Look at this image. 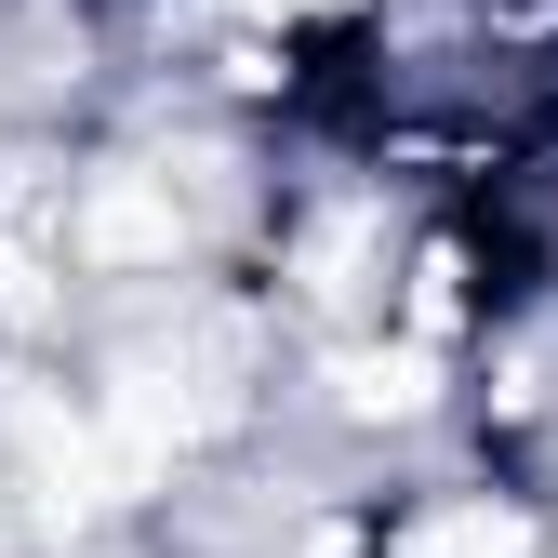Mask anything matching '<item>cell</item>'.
<instances>
[{
	"mask_svg": "<svg viewBox=\"0 0 558 558\" xmlns=\"http://www.w3.org/2000/svg\"><path fill=\"white\" fill-rule=\"evenodd\" d=\"M345 558H558V519L519 478H439V493H399L345 519Z\"/></svg>",
	"mask_w": 558,
	"mask_h": 558,
	"instance_id": "1",
	"label": "cell"
}]
</instances>
